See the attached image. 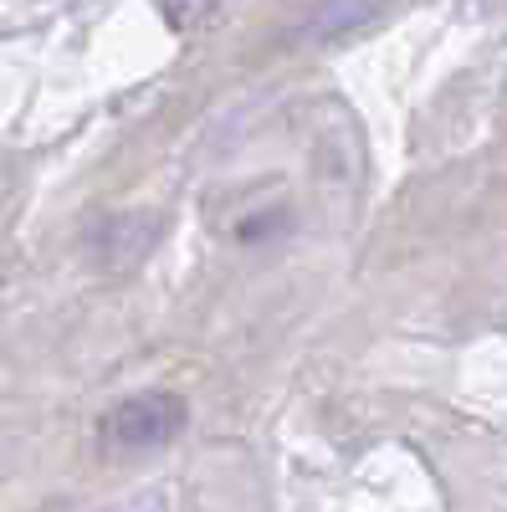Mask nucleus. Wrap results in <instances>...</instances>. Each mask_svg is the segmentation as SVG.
Listing matches in <instances>:
<instances>
[{"instance_id": "1", "label": "nucleus", "mask_w": 507, "mask_h": 512, "mask_svg": "<svg viewBox=\"0 0 507 512\" xmlns=\"http://www.w3.org/2000/svg\"><path fill=\"white\" fill-rule=\"evenodd\" d=\"M185 431V400L180 395H129L123 405H113L103 415V441L113 451H159Z\"/></svg>"}, {"instance_id": "2", "label": "nucleus", "mask_w": 507, "mask_h": 512, "mask_svg": "<svg viewBox=\"0 0 507 512\" xmlns=\"http://www.w3.org/2000/svg\"><path fill=\"white\" fill-rule=\"evenodd\" d=\"M154 231H159V216H149V210H129V216H113L93 251H98V267L103 272H123V267H134L139 256L154 246Z\"/></svg>"}]
</instances>
